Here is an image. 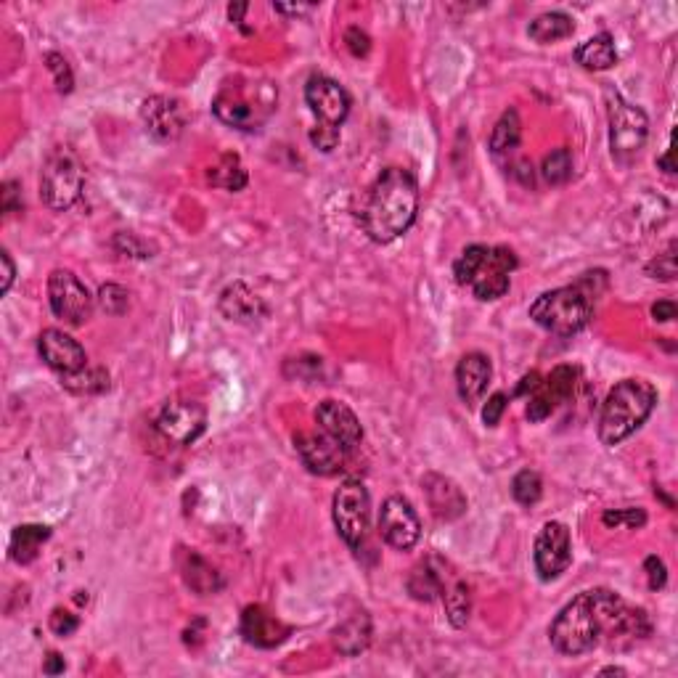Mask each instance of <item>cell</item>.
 Wrapping results in <instances>:
<instances>
[{
	"instance_id": "obj_1",
	"label": "cell",
	"mask_w": 678,
	"mask_h": 678,
	"mask_svg": "<svg viewBox=\"0 0 678 678\" xmlns=\"http://www.w3.org/2000/svg\"><path fill=\"white\" fill-rule=\"evenodd\" d=\"M419 215V183L406 167H385L366 191L361 226L371 242L390 244L414 226Z\"/></svg>"
},
{
	"instance_id": "obj_2",
	"label": "cell",
	"mask_w": 678,
	"mask_h": 678,
	"mask_svg": "<svg viewBox=\"0 0 678 678\" xmlns=\"http://www.w3.org/2000/svg\"><path fill=\"white\" fill-rule=\"evenodd\" d=\"M657 406V390L647 379H623L607 392L599 414V440L615 448L644 427Z\"/></svg>"
},
{
	"instance_id": "obj_3",
	"label": "cell",
	"mask_w": 678,
	"mask_h": 678,
	"mask_svg": "<svg viewBox=\"0 0 678 678\" xmlns=\"http://www.w3.org/2000/svg\"><path fill=\"white\" fill-rule=\"evenodd\" d=\"M517 255L512 247H485V244H469L453 263V276L461 287H467L477 300L493 302L501 300L509 292L512 273L517 271Z\"/></svg>"
},
{
	"instance_id": "obj_4",
	"label": "cell",
	"mask_w": 678,
	"mask_h": 678,
	"mask_svg": "<svg viewBox=\"0 0 678 678\" xmlns=\"http://www.w3.org/2000/svg\"><path fill=\"white\" fill-rule=\"evenodd\" d=\"M549 639L551 647L557 649L559 655L567 657L586 655L599 644L602 623H599V612H596L591 591H583L559 610L549 628Z\"/></svg>"
},
{
	"instance_id": "obj_5",
	"label": "cell",
	"mask_w": 678,
	"mask_h": 678,
	"mask_svg": "<svg viewBox=\"0 0 678 678\" xmlns=\"http://www.w3.org/2000/svg\"><path fill=\"white\" fill-rule=\"evenodd\" d=\"M276 98L279 93L271 83H226L212 101V114L228 128L257 130L276 109Z\"/></svg>"
},
{
	"instance_id": "obj_6",
	"label": "cell",
	"mask_w": 678,
	"mask_h": 678,
	"mask_svg": "<svg viewBox=\"0 0 678 678\" xmlns=\"http://www.w3.org/2000/svg\"><path fill=\"white\" fill-rule=\"evenodd\" d=\"M591 316H594V300L575 284L543 292L530 305V318L535 324L557 337H573L583 332Z\"/></svg>"
},
{
	"instance_id": "obj_7",
	"label": "cell",
	"mask_w": 678,
	"mask_h": 678,
	"mask_svg": "<svg viewBox=\"0 0 678 678\" xmlns=\"http://www.w3.org/2000/svg\"><path fill=\"white\" fill-rule=\"evenodd\" d=\"M85 189L83 162L69 146H56L40 170V199L48 210H72Z\"/></svg>"
},
{
	"instance_id": "obj_8",
	"label": "cell",
	"mask_w": 678,
	"mask_h": 678,
	"mask_svg": "<svg viewBox=\"0 0 678 678\" xmlns=\"http://www.w3.org/2000/svg\"><path fill=\"white\" fill-rule=\"evenodd\" d=\"M607 120H610L612 157L623 162V165L631 162L633 157H639L649 138V117L644 114V109L626 101L620 93L610 91V96H607Z\"/></svg>"
},
{
	"instance_id": "obj_9",
	"label": "cell",
	"mask_w": 678,
	"mask_h": 678,
	"mask_svg": "<svg viewBox=\"0 0 678 678\" xmlns=\"http://www.w3.org/2000/svg\"><path fill=\"white\" fill-rule=\"evenodd\" d=\"M332 520L339 538L350 549H361L369 535L371 496L361 480H345L332 498Z\"/></svg>"
},
{
	"instance_id": "obj_10",
	"label": "cell",
	"mask_w": 678,
	"mask_h": 678,
	"mask_svg": "<svg viewBox=\"0 0 678 678\" xmlns=\"http://www.w3.org/2000/svg\"><path fill=\"white\" fill-rule=\"evenodd\" d=\"M48 302L53 316L69 326H83L93 316L96 297L88 292L83 281L67 268H56L48 276Z\"/></svg>"
},
{
	"instance_id": "obj_11",
	"label": "cell",
	"mask_w": 678,
	"mask_h": 678,
	"mask_svg": "<svg viewBox=\"0 0 678 678\" xmlns=\"http://www.w3.org/2000/svg\"><path fill=\"white\" fill-rule=\"evenodd\" d=\"M157 430L175 445H191L207 430V408L194 398L167 400L157 416Z\"/></svg>"
},
{
	"instance_id": "obj_12",
	"label": "cell",
	"mask_w": 678,
	"mask_h": 678,
	"mask_svg": "<svg viewBox=\"0 0 678 678\" xmlns=\"http://www.w3.org/2000/svg\"><path fill=\"white\" fill-rule=\"evenodd\" d=\"M535 573L541 581H557L573 565V541L570 530L562 522H546L535 538L533 549Z\"/></svg>"
},
{
	"instance_id": "obj_13",
	"label": "cell",
	"mask_w": 678,
	"mask_h": 678,
	"mask_svg": "<svg viewBox=\"0 0 678 678\" xmlns=\"http://www.w3.org/2000/svg\"><path fill=\"white\" fill-rule=\"evenodd\" d=\"M379 533L387 546L398 551H411L422 538V522L414 504L403 496H390L379 512Z\"/></svg>"
},
{
	"instance_id": "obj_14",
	"label": "cell",
	"mask_w": 678,
	"mask_h": 678,
	"mask_svg": "<svg viewBox=\"0 0 678 678\" xmlns=\"http://www.w3.org/2000/svg\"><path fill=\"white\" fill-rule=\"evenodd\" d=\"M305 104L316 114L318 122L339 128L350 114L353 98L345 91V85H339L334 77L310 75L305 83Z\"/></svg>"
},
{
	"instance_id": "obj_15",
	"label": "cell",
	"mask_w": 678,
	"mask_h": 678,
	"mask_svg": "<svg viewBox=\"0 0 678 678\" xmlns=\"http://www.w3.org/2000/svg\"><path fill=\"white\" fill-rule=\"evenodd\" d=\"M141 122L157 144H175L186 130V106L173 96H149L141 104Z\"/></svg>"
},
{
	"instance_id": "obj_16",
	"label": "cell",
	"mask_w": 678,
	"mask_h": 678,
	"mask_svg": "<svg viewBox=\"0 0 678 678\" xmlns=\"http://www.w3.org/2000/svg\"><path fill=\"white\" fill-rule=\"evenodd\" d=\"M575 385H578V369H575V366L562 363L557 369H551V374H546V377L541 379L538 390L530 395L528 411H525L530 422L538 424L543 422V419H549L562 403H567V400L573 398Z\"/></svg>"
},
{
	"instance_id": "obj_17",
	"label": "cell",
	"mask_w": 678,
	"mask_h": 678,
	"mask_svg": "<svg viewBox=\"0 0 678 678\" xmlns=\"http://www.w3.org/2000/svg\"><path fill=\"white\" fill-rule=\"evenodd\" d=\"M38 353L48 369L56 371L59 377L77 374L88 366V353L75 337H69L61 329H46L38 337Z\"/></svg>"
},
{
	"instance_id": "obj_18",
	"label": "cell",
	"mask_w": 678,
	"mask_h": 678,
	"mask_svg": "<svg viewBox=\"0 0 678 678\" xmlns=\"http://www.w3.org/2000/svg\"><path fill=\"white\" fill-rule=\"evenodd\" d=\"M294 445H297L302 464L313 475L329 477L345 467L347 451L324 432H300V435H294Z\"/></svg>"
},
{
	"instance_id": "obj_19",
	"label": "cell",
	"mask_w": 678,
	"mask_h": 678,
	"mask_svg": "<svg viewBox=\"0 0 678 678\" xmlns=\"http://www.w3.org/2000/svg\"><path fill=\"white\" fill-rule=\"evenodd\" d=\"M316 424L321 427L324 435H329L332 440H337L347 453L355 451L363 440V424L361 419L355 416V411L342 400L326 398L318 403L316 408Z\"/></svg>"
},
{
	"instance_id": "obj_20",
	"label": "cell",
	"mask_w": 678,
	"mask_h": 678,
	"mask_svg": "<svg viewBox=\"0 0 678 678\" xmlns=\"http://www.w3.org/2000/svg\"><path fill=\"white\" fill-rule=\"evenodd\" d=\"M244 641L257 649H276L279 644L289 639L292 628L281 623L273 612H268L263 604H249L242 612V623H239Z\"/></svg>"
},
{
	"instance_id": "obj_21",
	"label": "cell",
	"mask_w": 678,
	"mask_h": 678,
	"mask_svg": "<svg viewBox=\"0 0 678 678\" xmlns=\"http://www.w3.org/2000/svg\"><path fill=\"white\" fill-rule=\"evenodd\" d=\"M218 308L223 318L242 326H260L265 318L271 316V310L263 302V297H257L244 281H234V284H228L220 292Z\"/></svg>"
},
{
	"instance_id": "obj_22",
	"label": "cell",
	"mask_w": 678,
	"mask_h": 678,
	"mask_svg": "<svg viewBox=\"0 0 678 678\" xmlns=\"http://www.w3.org/2000/svg\"><path fill=\"white\" fill-rule=\"evenodd\" d=\"M493 377V366L485 353H467L461 355L459 366H456V392L464 400V406L475 408L480 398L485 395Z\"/></svg>"
},
{
	"instance_id": "obj_23",
	"label": "cell",
	"mask_w": 678,
	"mask_h": 678,
	"mask_svg": "<svg viewBox=\"0 0 678 678\" xmlns=\"http://www.w3.org/2000/svg\"><path fill=\"white\" fill-rule=\"evenodd\" d=\"M424 493H427V501H430V509L435 514L437 520H459L461 514L467 512V496H464V490L459 485L453 483L451 477L443 475H430L422 480Z\"/></svg>"
},
{
	"instance_id": "obj_24",
	"label": "cell",
	"mask_w": 678,
	"mask_h": 678,
	"mask_svg": "<svg viewBox=\"0 0 678 678\" xmlns=\"http://www.w3.org/2000/svg\"><path fill=\"white\" fill-rule=\"evenodd\" d=\"M178 570H181L183 583L199 596L218 594L220 588L226 586L223 575L218 573V567L207 562V559L194 549H181L178 554Z\"/></svg>"
},
{
	"instance_id": "obj_25",
	"label": "cell",
	"mask_w": 678,
	"mask_h": 678,
	"mask_svg": "<svg viewBox=\"0 0 678 678\" xmlns=\"http://www.w3.org/2000/svg\"><path fill=\"white\" fill-rule=\"evenodd\" d=\"M371 615L366 610H355L353 615H347L332 633L334 647H337L339 655L345 657H358L361 652H366L371 644Z\"/></svg>"
},
{
	"instance_id": "obj_26",
	"label": "cell",
	"mask_w": 678,
	"mask_h": 678,
	"mask_svg": "<svg viewBox=\"0 0 678 678\" xmlns=\"http://www.w3.org/2000/svg\"><path fill=\"white\" fill-rule=\"evenodd\" d=\"M575 61L588 72H604L618 64V48L610 32H599L575 48Z\"/></svg>"
},
{
	"instance_id": "obj_27",
	"label": "cell",
	"mask_w": 678,
	"mask_h": 678,
	"mask_svg": "<svg viewBox=\"0 0 678 678\" xmlns=\"http://www.w3.org/2000/svg\"><path fill=\"white\" fill-rule=\"evenodd\" d=\"M406 588H408V594L414 596L416 602H424V604L435 602L437 596L443 594V588H445L443 567H437L435 559H424V562H419V565L411 570V575H408V581H406Z\"/></svg>"
},
{
	"instance_id": "obj_28",
	"label": "cell",
	"mask_w": 678,
	"mask_h": 678,
	"mask_svg": "<svg viewBox=\"0 0 678 678\" xmlns=\"http://www.w3.org/2000/svg\"><path fill=\"white\" fill-rule=\"evenodd\" d=\"M51 538V528L48 525H19L11 533V543H8V557L14 559L16 565H30L35 562L43 549V543Z\"/></svg>"
},
{
	"instance_id": "obj_29",
	"label": "cell",
	"mask_w": 678,
	"mask_h": 678,
	"mask_svg": "<svg viewBox=\"0 0 678 678\" xmlns=\"http://www.w3.org/2000/svg\"><path fill=\"white\" fill-rule=\"evenodd\" d=\"M573 32V16L565 14V11H546V14L535 16L528 27L530 40L538 43V46H551V43H559V40L573 38Z\"/></svg>"
},
{
	"instance_id": "obj_30",
	"label": "cell",
	"mask_w": 678,
	"mask_h": 678,
	"mask_svg": "<svg viewBox=\"0 0 678 678\" xmlns=\"http://www.w3.org/2000/svg\"><path fill=\"white\" fill-rule=\"evenodd\" d=\"M522 144V120L517 109H506L501 117H498L496 128L490 133V151L496 157H504V154H512V151L520 149Z\"/></svg>"
},
{
	"instance_id": "obj_31",
	"label": "cell",
	"mask_w": 678,
	"mask_h": 678,
	"mask_svg": "<svg viewBox=\"0 0 678 678\" xmlns=\"http://www.w3.org/2000/svg\"><path fill=\"white\" fill-rule=\"evenodd\" d=\"M207 181H210L215 189H223V191L236 194V191L247 189L249 175H247V167L242 165V159L236 157V154H223V157L218 159V165L210 167Z\"/></svg>"
},
{
	"instance_id": "obj_32",
	"label": "cell",
	"mask_w": 678,
	"mask_h": 678,
	"mask_svg": "<svg viewBox=\"0 0 678 678\" xmlns=\"http://www.w3.org/2000/svg\"><path fill=\"white\" fill-rule=\"evenodd\" d=\"M443 604H445V618L453 628H464L472 615V588L464 581H456L451 586L443 588Z\"/></svg>"
},
{
	"instance_id": "obj_33",
	"label": "cell",
	"mask_w": 678,
	"mask_h": 678,
	"mask_svg": "<svg viewBox=\"0 0 678 678\" xmlns=\"http://www.w3.org/2000/svg\"><path fill=\"white\" fill-rule=\"evenodd\" d=\"M61 387H67L75 395H98V392L109 390V371L101 366H85L77 374L61 377Z\"/></svg>"
},
{
	"instance_id": "obj_34",
	"label": "cell",
	"mask_w": 678,
	"mask_h": 678,
	"mask_svg": "<svg viewBox=\"0 0 678 678\" xmlns=\"http://www.w3.org/2000/svg\"><path fill=\"white\" fill-rule=\"evenodd\" d=\"M541 178L549 186H565L573 178V151L565 146L551 149L541 162Z\"/></svg>"
},
{
	"instance_id": "obj_35",
	"label": "cell",
	"mask_w": 678,
	"mask_h": 678,
	"mask_svg": "<svg viewBox=\"0 0 678 678\" xmlns=\"http://www.w3.org/2000/svg\"><path fill=\"white\" fill-rule=\"evenodd\" d=\"M512 496H514V501L522 506L538 504L543 496L541 475L533 472V469H522V472H517L512 480Z\"/></svg>"
},
{
	"instance_id": "obj_36",
	"label": "cell",
	"mask_w": 678,
	"mask_h": 678,
	"mask_svg": "<svg viewBox=\"0 0 678 678\" xmlns=\"http://www.w3.org/2000/svg\"><path fill=\"white\" fill-rule=\"evenodd\" d=\"M98 308L104 310L106 316H125L130 308V292L120 284H104L98 289Z\"/></svg>"
},
{
	"instance_id": "obj_37",
	"label": "cell",
	"mask_w": 678,
	"mask_h": 678,
	"mask_svg": "<svg viewBox=\"0 0 678 678\" xmlns=\"http://www.w3.org/2000/svg\"><path fill=\"white\" fill-rule=\"evenodd\" d=\"M114 249L120 252V255L125 257H136V260H149V257H154V252H157V247L154 244H149L146 239H141L138 234H133V231H122V234L114 236Z\"/></svg>"
},
{
	"instance_id": "obj_38",
	"label": "cell",
	"mask_w": 678,
	"mask_h": 678,
	"mask_svg": "<svg viewBox=\"0 0 678 678\" xmlns=\"http://www.w3.org/2000/svg\"><path fill=\"white\" fill-rule=\"evenodd\" d=\"M602 522L607 525V528H623L626 525L628 530H641L644 525H647V512L644 509H607V512L602 514Z\"/></svg>"
},
{
	"instance_id": "obj_39",
	"label": "cell",
	"mask_w": 678,
	"mask_h": 678,
	"mask_svg": "<svg viewBox=\"0 0 678 678\" xmlns=\"http://www.w3.org/2000/svg\"><path fill=\"white\" fill-rule=\"evenodd\" d=\"M46 67L51 69L53 80H56V91L59 93H72V88H75V75H72V67H69V61L61 56V53L51 51L46 53Z\"/></svg>"
},
{
	"instance_id": "obj_40",
	"label": "cell",
	"mask_w": 678,
	"mask_h": 678,
	"mask_svg": "<svg viewBox=\"0 0 678 678\" xmlns=\"http://www.w3.org/2000/svg\"><path fill=\"white\" fill-rule=\"evenodd\" d=\"M676 273H678L676 242H671L665 252H660V255H657L655 260L647 265V276L657 281H673L676 279Z\"/></svg>"
},
{
	"instance_id": "obj_41",
	"label": "cell",
	"mask_w": 678,
	"mask_h": 678,
	"mask_svg": "<svg viewBox=\"0 0 678 678\" xmlns=\"http://www.w3.org/2000/svg\"><path fill=\"white\" fill-rule=\"evenodd\" d=\"M0 210H3V218H11L16 212H24L22 183L6 181L0 186Z\"/></svg>"
},
{
	"instance_id": "obj_42",
	"label": "cell",
	"mask_w": 678,
	"mask_h": 678,
	"mask_svg": "<svg viewBox=\"0 0 678 678\" xmlns=\"http://www.w3.org/2000/svg\"><path fill=\"white\" fill-rule=\"evenodd\" d=\"M310 144L324 151V154H329V151L337 149L339 144V128L324 125V122H316V128L310 130Z\"/></svg>"
},
{
	"instance_id": "obj_43",
	"label": "cell",
	"mask_w": 678,
	"mask_h": 678,
	"mask_svg": "<svg viewBox=\"0 0 678 678\" xmlns=\"http://www.w3.org/2000/svg\"><path fill=\"white\" fill-rule=\"evenodd\" d=\"M644 573H647V586L652 588V591H660V588H665V583H668V567H665V562L657 557V554L647 557V562H644Z\"/></svg>"
},
{
	"instance_id": "obj_44",
	"label": "cell",
	"mask_w": 678,
	"mask_h": 678,
	"mask_svg": "<svg viewBox=\"0 0 678 678\" xmlns=\"http://www.w3.org/2000/svg\"><path fill=\"white\" fill-rule=\"evenodd\" d=\"M506 406H509V398H506V392H493L488 398L483 408V422L485 427H498L501 422V416H504Z\"/></svg>"
},
{
	"instance_id": "obj_45",
	"label": "cell",
	"mask_w": 678,
	"mask_h": 678,
	"mask_svg": "<svg viewBox=\"0 0 678 678\" xmlns=\"http://www.w3.org/2000/svg\"><path fill=\"white\" fill-rule=\"evenodd\" d=\"M345 46L347 51L353 53L355 59H363V56H369L371 51V38L361 30V27H347Z\"/></svg>"
},
{
	"instance_id": "obj_46",
	"label": "cell",
	"mask_w": 678,
	"mask_h": 678,
	"mask_svg": "<svg viewBox=\"0 0 678 678\" xmlns=\"http://www.w3.org/2000/svg\"><path fill=\"white\" fill-rule=\"evenodd\" d=\"M77 628H80V620H77V615H72V612H67V610H53L51 612V631L56 633V636H72Z\"/></svg>"
},
{
	"instance_id": "obj_47",
	"label": "cell",
	"mask_w": 678,
	"mask_h": 678,
	"mask_svg": "<svg viewBox=\"0 0 678 678\" xmlns=\"http://www.w3.org/2000/svg\"><path fill=\"white\" fill-rule=\"evenodd\" d=\"M676 316H678V305L673 300H657L655 305H652V318L660 321V324H671Z\"/></svg>"
},
{
	"instance_id": "obj_48",
	"label": "cell",
	"mask_w": 678,
	"mask_h": 678,
	"mask_svg": "<svg viewBox=\"0 0 678 678\" xmlns=\"http://www.w3.org/2000/svg\"><path fill=\"white\" fill-rule=\"evenodd\" d=\"M0 265H3V284H0V294H8L11 292V284H14V276H16V265H14V260H11V255H8V249L0 252Z\"/></svg>"
},
{
	"instance_id": "obj_49",
	"label": "cell",
	"mask_w": 678,
	"mask_h": 678,
	"mask_svg": "<svg viewBox=\"0 0 678 678\" xmlns=\"http://www.w3.org/2000/svg\"><path fill=\"white\" fill-rule=\"evenodd\" d=\"M541 374L538 371H530V374H525L522 377V382L517 385V390H514V395H533L535 390H538V385H541Z\"/></svg>"
},
{
	"instance_id": "obj_50",
	"label": "cell",
	"mask_w": 678,
	"mask_h": 678,
	"mask_svg": "<svg viewBox=\"0 0 678 678\" xmlns=\"http://www.w3.org/2000/svg\"><path fill=\"white\" fill-rule=\"evenodd\" d=\"M64 668H67L64 657H61L59 652H48L46 663H43V673H46V676H59V673H64Z\"/></svg>"
},
{
	"instance_id": "obj_51",
	"label": "cell",
	"mask_w": 678,
	"mask_h": 678,
	"mask_svg": "<svg viewBox=\"0 0 678 678\" xmlns=\"http://www.w3.org/2000/svg\"><path fill=\"white\" fill-rule=\"evenodd\" d=\"M514 175H517V178H520L525 186H533V165H530L528 159H520V162H517V167H514Z\"/></svg>"
},
{
	"instance_id": "obj_52",
	"label": "cell",
	"mask_w": 678,
	"mask_h": 678,
	"mask_svg": "<svg viewBox=\"0 0 678 678\" xmlns=\"http://www.w3.org/2000/svg\"><path fill=\"white\" fill-rule=\"evenodd\" d=\"M657 167H663L665 173L668 175H673L676 173V167H673V146L668 151H665V157H660L657 159Z\"/></svg>"
},
{
	"instance_id": "obj_53",
	"label": "cell",
	"mask_w": 678,
	"mask_h": 678,
	"mask_svg": "<svg viewBox=\"0 0 678 678\" xmlns=\"http://www.w3.org/2000/svg\"><path fill=\"white\" fill-rule=\"evenodd\" d=\"M276 8V11H279V14H308L310 8L308 6H273Z\"/></svg>"
},
{
	"instance_id": "obj_54",
	"label": "cell",
	"mask_w": 678,
	"mask_h": 678,
	"mask_svg": "<svg viewBox=\"0 0 678 678\" xmlns=\"http://www.w3.org/2000/svg\"><path fill=\"white\" fill-rule=\"evenodd\" d=\"M247 11V6H231L228 8V16H231V22H242V14Z\"/></svg>"
},
{
	"instance_id": "obj_55",
	"label": "cell",
	"mask_w": 678,
	"mask_h": 678,
	"mask_svg": "<svg viewBox=\"0 0 678 678\" xmlns=\"http://www.w3.org/2000/svg\"><path fill=\"white\" fill-rule=\"evenodd\" d=\"M602 676H626V671H623V668H618V665H610V668H604Z\"/></svg>"
}]
</instances>
